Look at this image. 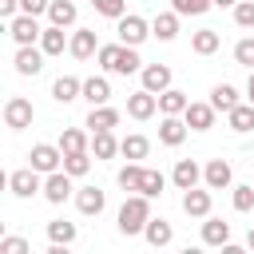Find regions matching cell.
<instances>
[{
  "label": "cell",
  "mask_w": 254,
  "mask_h": 254,
  "mask_svg": "<svg viewBox=\"0 0 254 254\" xmlns=\"http://www.w3.org/2000/svg\"><path fill=\"white\" fill-rule=\"evenodd\" d=\"M95 60H99L103 71H115V75H135V71H143V60H139V52H135L131 44H103V48L95 52Z\"/></svg>",
  "instance_id": "6da1fadb"
},
{
  "label": "cell",
  "mask_w": 254,
  "mask_h": 254,
  "mask_svg": "<svg viewBox=\"0 0 254 254\" xmlns=\"http://www.w3.org/2000/svg\"><path fill=\"white\" fill-rule=\"evenodd\" d=\"M147 222H151V198L135 190V194L119 206V234H127V238H131V234H143Z\"/></svg>",
  "instance_id": "7a4b0ae2"
},
{
  "label": "cell",
  "mask_w": 254,
  "mask_h": 254,
  "mask_svg": "<svg viewBox=\"0 0 254 254\" xmlns=\"http://www.w3.org/2000/svg\"><path fill=\"white\" fill-rule=\"evenodd\" d=\"M8 190L16 194V198H32L36 190H44V183H40V171L28 163V167H20V171H12L8 175Z\"/></svg>",
  "instance_id": "3957f363"
},
{
  "label": "cell",
  "mask_w": 254,
  "mask_h": 254,
  "mask_svg": "<svg viewBox=\"0 0 254 254\" xmlns=\"http://www.w3.org/2000/svg\"><path fill=\"white\" fill-rule=\"evenodd\" d=\"M8 36H12L16 44H36V40L44 36V28L36 24V16L20 12V16H12V20H8Z\"/></svg>",
  "instance_id": "277c9868"
},
{
  "label": "cell",
  "mask_w": 254,
  "mask_h": 254,
  "mask_svg": "<svg viewBox=\"0 0 254 254\" xmlns=\"http://www.w3.org/2000/svg\"><path fill=\"white\" fill-rule=\"evenodd\" d=\"M119 44H131V48H139L147 36H151V24L143 20V16H119Z\"/></svg>",
  "instance_id": "5b68a950"
},
{
  "label": "cell",
  "mask_w": 254,
  "mask_h": 254,
  "mask_svg": "<svg viewBox=\"0 0 254 254\" xmlns=\"http://www.w3.org/2000/svg\"><path fill=\"white\" fill-rule=\"evenodd\" d=\"M28 159H32V167H36L40 175H52V171H60V167H64V151H60V147H52V143H36Z\"/></svg>",
  "instance_id": "8992f818"
},
{
  "label": "cell",
  "mask_w": 254,
  "mask_h": 254,
  "mask_svg": "<svg viewBox=\"0 0 254 254\" xmlns=\"http://www.w3.org/2000/svg\"><path fill=\"white\" fill-rule=\"evenodd\" d=\"M4 123H8L12 131H24V127H32V103H28L24 95H12V99L4 103Z\"/></svg>",
  "instance_id": "52a82bcc"
},
{
  "label": "cell",
  "mask_w": 254,
  "mask_h": 254,
  "mask_svg": "<svg viewBox=\"0 0 254 254\" xmlns=\"http://www.w3.org/2000/svg\"><path fill=\"white\" fill-rule=\"evenodd\" d=\"M155 111H159V95H155V91L139 87L135 95H127V115H131V119H151Z\"/></svg>",
  "instance_id": "ba28073f"
},
{
  "label": "cell",
  "mask_w": 254,
  "mask_h": 254,
  "mask_svg": "<svg viewBox=\"0 0 254 254\" xmlns=\"http://www.w3.org/2000/svg\"><path fill=\"white\" fill-rule=\"evenodd\" d=\"M44 56H48L44 48H36V44H20V52H16V60H12V64H16V71H20V75H36V71L44 67Z\"/></svg>",
  "instance_id": "9c48e42d"
},
{
  "label": "cell",
  "mask_w": 254,
  "mask_h": 254,
  "mask_svg": "<svg viewBox=\"0 0 254 254\" xmlns=\"http://www.w3.org/2000/svg\"><path fill=\"white\" fill-rule=\"evenodd\" d=\"M214 103H187V111H183V119H187V127L190 131H210L214 127Z\"/></svg>",
  "instance_id": "30bf717a"
},
{
  "label": "cell",
  "mask_w": 254,
  "mask_h": 254,
  "mask_svg": "<svg viewBox=\"0 0 254 254\" xmlns=\"http://www.w3.org/2000/svg\"><path fill=\"white\" fill-rule=\"evenodd\" d=\"M67 194H71V175H67L64 167H60V171H52V175L44 179V198L60 206V202H64Z\"/></svg>",
  "instance_id": "8fae6325"
},
{
  "label": "cell",
  "mask_w": 254,
  "mask_h": 254,
  "mask_svg": "<svg viewBox=\"0 0 254 254\" xmlns=\"http://www.w3.org/2000/svg\"><path fill=\"white\" fill-rule=\"evenodd\" d=\"M187 119H179V115H163V123H159V143L163 147H179L183 139H187Z\"/></svg>",
  "instance_id": "7c38bea8"
},
{
  "label": "cell",
  "mask_w": 254,
  "mask_h": 254,
  "mask_svg": "<svg viewBox=\"0 0 254 254\" xmlns=\"http://www.w3.org/2000/svg\"><path fill=\"white\" fill-rule=\"evenodd\" d=\"M198 179H202V167H198L194 159H179V163H175V171H171V183H175L179 190L198 187Z\"/></svg>",
  "instance_id": "4fadbf2b"
},
{
  "label": "cell",
  "mask_w": 254,
  "mask_h": 254,
  "mask_svg": "<svg viewBox=\"0 0 254 254\" xmlns=\"http://www.w3.org/2000/svg\"><path fill=\"white\" fill-rule=\"evenodd\" d=\"M67 52H71L75 60H91V56L99 52V40H95V32H91V28H79V32H71V44H67Z\"/></svg>",
  "instance_id": "5bb4252c"
},
{
  "label": "cell",
  "mask_w": 254,
  "mask_h": 254,
  "mask_svg": "<svg viewBox=\"0 0 254 254\" xmlns=\"http://www.w3.org/2000/svg\"><path fill=\"white\" fill-rule=\"evenodd\" d=\"M139 75H143V87H147V91H155V95L171 87V67H167V64H143V71H139Z\"/></svg>",
  "instance_id": "9a60e30c"
},
{
  "label": "cell",
  "mask_w": 254,
  "mask_h": 254,
  "mask_svg": "<svg viewBox=\"0 0 254 254\" xmlns=\"http://www.w3.org/2000/svg\"><path fill=\"white\" fill-rule=\"evenodd\" d=\"M75 206H79V214H103V206H107V194L99 190V187H79V194H75Z\"/></svg>",
  "instance_id": "2e32d148"
},
{
  "label": "cell",
  "mask_w": 254,
  "mask_h": 254,
  "mask_svg": "<svg viewBox=\"0 0 254 254\" xmlns=\"http://www.w3.org/2000/svg\"><path fill=\"white\" fill-rule=\"evenodd\" d=\"M183 210H187L190 218H206V214H210V187H206V190H198V187L183 190Z\"/></svg>",
  "instance_id": "e0dca14e"
},
{
  "label": "cell",
  "mask_w": 254,
  "mask_h": 254,
  "mask_svg": "<svg viewBox=\"0 0 254 254\" xmlns=\"http://www.w3.org/2000/svg\"><path fill=\"white\" fill-rule=\"evenodd\" d=\"M202 183H206L210 190L230 187V163H226V159H210V163L202 167Z\"/></svg>",
  "instance_id": "ac0fdd59"
},
{
  "label": "cell",
  "mask_w": 254,
  "mask_h": 254,
  "mask_svg": "<svg viewBox=\"0 0 254 254\" xmlns=\"http://www.w3.org/2000/svg\"><path fill=\"white\" fill-rule=\"evenodd\" d=\"M83 95V83L75 79V75H60L56 83H52V99L56 103H71V99H79Z\"/></svg>",
  "instance_id": "d6986e66"
},
{
  "label": "cell",
  "mask_w": 254,
  "mask_h": 254,
  "mask_svg": "<svg viewBox=\"0 0 254 254\" xmlns=\"http://www.w3.org/2000/svg\"><path fill=\"white\" fill-rule=\"evenodd\" d=\"M87 127H91V131H115V127H119V111L107 107V103H99V107H91Z\"/></svg>",
  "instance_id": "ffe728a7"
},
{
  "label": "cell",
  "mask_w": 254,
  "mask_h": 254,
  "mask_svg": "<svg viewBox=\"0 0 254 254\" xmlns=\"http://www.w3.org/2000/svg\"><path fill=\"white\" fill-rule=\"evenodd\" d=\"M202 242H206V246H226V242H230V222L206 214V222H202Z\"/></svg>",
  "instance_id": "44dd1931"
},
{
  "label": "cell",
  "mask_w": 254,
  "mask_h": 254,
  "mask_svg": "<svg viewBox=\"0 0 254 254\" xmlns=\"http://www.w3.org/2000/svg\"><path fill=\"white\" fill-rule=\"evenodd\" d=\"M226 123H230V131H254V103L246 99V103H238V107H230L226 111Z\"/></svg>",
  "instance_id": "7402d4cb"
},
{
  "label": "cell",
  "mask_w": 254,
  "mask_h": 254,
  "mask_svg": "<svg viewBox=\"0 0 254 254\" xmlns=\"http://www.w3.org/2000/svg\"><path fill=\"white\" fill-rule=\"evenodd\" d=\"M151 36H159L163 44L175 40V36H179V12H159V16L151 20Z\"/></svg>",
  "instance_id": "603a6c76"
},
{
  "label": "cell",
  "mask_w": 254,
  "mask_h": 254,
  "mask_svg": "<svg viewBox=\"0 0 254 254\" xmlns=\"http://www.w3.org/2000/svg\"><path fill=\"white\" fill-rule=\"evenodd\" d=\"M83 99H87L91 107L107 103V99H111V83H107L103 75H91V79H83Z\"/></svg>",
  "instance_id": "cb8c5ba5"
},
{
  "label": "cell",
  "mask_w": 254,
  "mask_h": 254,
  "mask_svg": "<svg viewBox=\"0 0 254 254\" xmlns=\"http://www.w3.org/2000/svg\"><path fill=\"white\" fill-rule=\"evenodd\" d=\"M187 91H179V87H167V91H159V111L163 115H183L187 111Z\"/></svg>",
  "instance_id": "d4e9b609"
},
{
  "label": "cell",
  "mask_w": 254,
  "mask_h": 254,
  "mask_svg": "<svg viewBox=\"0 0 254 254\" xmlns=\"http://www.w3.org/2000/svg\"><path fill=\"white\" fill-rule=\"evenodd\" d=\"M218 44H222V36H218L214 28H198V32L190 36V48H194L198 56H214V52H218Z\"/></svg>",
  "instance_id": "484cf974"
},
{
  "label": "cell",
  "mask_w": 254,
  "mask_h": 254,
  "mask_svg": "<svg viewBox=\"0 0 254 254\" xmlns=\"http://www.w3.org/2000/svg\"><path fill=\"white\" fill-rule=\"evenodd\" d=\"M143 238H147L151 246H167V242L175 238V230H171V222H167V218H151V222L143 226Z\"/></svg>",
  "instance_id": "4316f807"
},
{
  "label": "cell",
  "mask_w": 254,
  "mask_h": 254,
  "mask_svg": "<svg viewBox=\"0 0 254 254\" xmlns=\"http://www.w3.org/2000/svg\"><path fill=\"white\" fill-rule=\"evenodd\" d=\"M48 20L60 24V28L75 24V0H52V4H48Z\"/></svg>",
  "instance_id": "83f0119b"
},
{
  "label": "cell",
  "mask_w": 254,
  "mask_h": 254,
  "mask_svg": "<svg viewBox=\"0 0 254 254\" xmlns=\"http://www.w3.org/2000/svg\"><path fill=\"white\" fill-rule=\"evenodd\" d=\"M67 44H71V40H64V28H60V24L44 28V36H40V48H44L48 56H60V52H64Z\"/></svg>",
  "instance_id": "f1b7e54d"
},
{
  "label": "cell",
  "mask_w": 254,
  "mask_h": 254,
  "mask_svg": "<svg viewBox=\"0 0 254 254\" xmlns=\"http://www.w3.org/2000/svg\"><path fill=\"white\" fill-rule=\"evenodd\" d=\"M210 103H214V111H230V107H238V91L230 87V83H214V91H210Z\"/></svg>",
  "instance_id": "f546056e"
},
{
  "label": "cell",
  "mask_w": 254,
  "mask_h": 254,
  "mask_svg": "<svg viewBox=\"0 0 254 254\" xmlns=\"http://www.w3.org/2000/svg\"><path fill=\"white\" fill-rule=\"evenodd\" d=\"M115 151H119V143H115L111 131H91V155L95 159H111Z\"/></svg>",
  "instance_id": "4dcf8cb0"
},
{
  "label": "cell",
  "mask_w": 254,
  "mask_h": 254,
  "mask_svg": "<svg viewBox=\"0 0 254 254\" xmlns=\"http://www.w3.org/2000/svg\"><path fill=\"white\" fill-rule=\"evenodd\" d=\"M91 143H87V135L79 131V127H64V135H60V151L64 155H71V151H87Z\"/></svg>",
  "instance_id": "1f68e13d"
},
{
  "label": "cell",
  "mask_w": 254,
  "mask_h": 254,
  "mask_svg": "<svg viewBox=\"0 0 254 254\" xmlns=\"http://www.w3.org/2000/svg\"><path fill=\"white\" fill-rule=\"evenodd\" d=\"M147 151H151V143H147V135H127L123 143H119V155H127V159H147Z\"/></svg>",
  "instance_id": "d6a6232c"
},
{
  "label": "cell",
  "mask_w": 254,
  "mask_h": 254,
  "mask_svg": "<svg viewBox=\"0 0 254 254\" xmlns=\"http://www.w3.org/2000/svg\"><path fill=\"white\" fill-rule=\"evenodd\" d=\"M64 171H67L71 179L87 175V171H91V151H71V155H64Z\"/></svg>",
  "instance_id": "836d02e7"
},
{
  "label": "cell",
  "mask_w": 254,
  "mask_h": 254,
  "mask_svg": "<svg viewBox=\"0 0 254 254\" xmlns=\"http://www.w3.org/2000/svg\"><path fill=\"white\" fill-rule=\"evenodd\" d=\"M163 187H167L163 171H147V167H143V183H139V194H147V198H159V194H163Z\"/></svg>",
  "instance_id": "e575fe53"
},
{
  "label": "cell",
  "mask_w": 254,
  "mask_h": 254,
  "mask_svg": "<svg viewBox=\"0 0 254 254\" xmlns=\"http://www.w3.org/2000/svg\"><path fill=\"white\" fill-rule=\"evenodd\" d=\"M48 238L60 242V246H71V242H75V222H64V218L48 222Z\"/></svg>",
  "instance_id": "d590c367"
},
{
  "label": "cell",
  "mask_w": 254,
  "mask_h": 254,
  "mask_svg": "<svg viewBox=\"0 0 254 254\" xmlns=\"http://www.w3.org/2000/svg\"><path fill=\"white\" fill-rule=\"evenodd\" d=\"M139 183H143V167H139L135 159H127V167L119 171V187H123V190H139Z\"/></svg>",
  "instance_id": "8d00e7d4"
},
{
  "label": "cell",
  "mask_w": 254,
  "mask_h": 254,
  "mask_svg": "<svg viewBox=\"0 0 254 254\" xmlns=\"http://www.w3.org/2000/svg\"><path fill=\"white\" fill-rule=\"evenodd\" d=\"M91 8H95L99 16H107V20L127 16V0H91Z\"/></svg>",
  "instance_id": "74e56055"
},
{
  "label": "cell",
  "mask_w": 254,
  "mask_h": 254,
  "mask_svg": "<svg viewBox=\"0 0 254 254\" xmlns=\"http://www.w3.org/2000/svg\"><path fill=\"white\" fill-rule=\"evenodd\" d=\"M206 8H214V0H175V12L179 16H202Z\"/></svg>",
  "instance_id": "f35d334b"
},
{
  "label": "cell",
  "mask_w": 254,
  "mask_h": 254,
  "mask_svg": "<svg viewBox=\"0 0 254 254\" xmlns=\"http://www.w3.org/2000/svg\"><path fill=\"white\" fill-rule=\"evenodd\" d=\"M234 24L238 28H254V0H238L234 4Z\"/></svg>",
  "instance_id": "ab89813d"
},
{
  "label": "cell",
  "mask_w": 254,
  "mask_h": 254,
  "mask_svg": "<svg viewBox=\"0 0 254 254\" xmlns=\"http://www.w3.org/2000/svg\"><path fill=\"white\" fill-rule=\"evenodd\" d=\"M234 60H238L242 67H254V36H246V40L234 44Z\"/></svg>",
  "instance_id": "60d3db41"
},
{
  "label": "cell",
  "mask_w": 254,
  "mask_h": 254,
  "mask_svg": "<svg viewBox=\"0 0 254 254\" xmlns=\"http://www.w3.org/2000/svg\"><path fill=\"white\" fill-rule=\"evenodd\" d=\"M230 202H234V210H242V214L254 210V187H234V198H230Z\"/></svg>",
  "instance_id": "b9f144b4"
},
{
  "label": "cell",
  "mask_w": 254,
  "mask_h": 254,
  "mask_svg": "<svg viewBox=\"0 0 254 254\" xmlns=\"http://www.w3.org/2000/svg\"><path fill=\"white\" fill-rule=\"evenodd\" d=\"M28 250H32V246H28L24 238H4V242H0V254H28Z\"/></svg>",
  "instance_id": "7bdbcfd3"
},
{
  "label": "cell",
  "mask_w": 254,
  "mask_h": 254,
  "mask_svg": "<svg viewBox=\"0 0 254 254\" xmlns=\"http://www.w3.org/2000/svg\"><path fill=\"white\" fill-rule=\"evenodd\" d=\"M48 4H52V0H20V12H28V16H40V12H48Z\"/></svg>",
  "instance_id": "ee69618b"
},
{
  "label": "cell",
  "mask_w": 254,
  "mask_h": 254,
  "mask_svg": "<svg viewBox=\"0 0 254 254\" xmlns=\"http://www.w3.org/2000/svg\"><path fill=\"white\" fill-rule=\"evenodd\" d=\"M16 8H20V0H0V16H4V20H12Z\"/></svg>",
  "instance_id": "f6af8a7d"
},
{
  "label": "cell",
  "mask_w": 254,
  "mask_h": 254,
  "mask_svg": "<svg viewBox=\"0 0 254 254\" xmlns=\"http://www.w3.org/2000/svg\"><path fill=\"white\" fill-rule=\"evenodd\" d=\"M246 99L254 103V67H250V79H246Z\"/></svg>",
  "instance_id": "bcb514c9"
},
{
  "label": "cell",
  "mask_w": 254,
  "mask_h": 254,
  "mask_svg": "<svg viewBox=\"0 0 254 254\" xmlns=\"http://www.w3.org/2000/svg\"><path fill=\"white\" fill-rule=\"evenodd\" d=\"M238 0H214V8H234Z\"/></svg>",
  "instance_id": "7dc6e473"
},
{
  "label": "cell",
  "mask_w": 254,
  "mask_h": 254,
  "mask_svg": "<svg viewBox=\"0 0 254 254\" xmlns=\"http://www.w3.org/2000/svg\"><path fill=\"white\" fill-rule=\"evenodd\" d=\"M246 246H250V250H254V226H250V234H246Z\"/></svg>",
  "instance_id": "c3c4849f"
}]
</instances>
